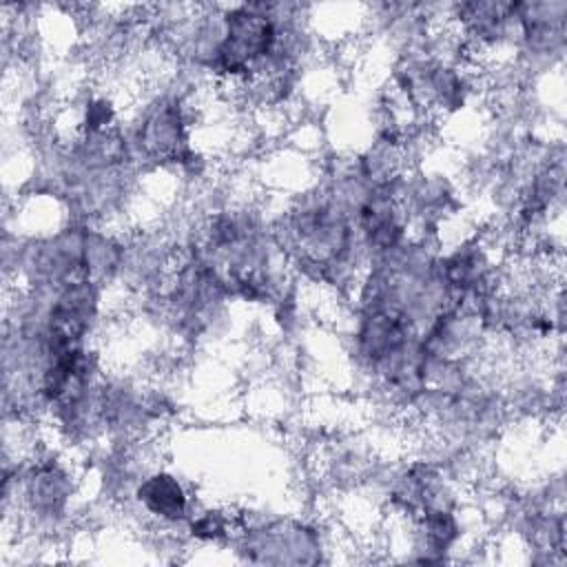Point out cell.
<instances>
[{"label":"cell","instance_id":"obj_1","mask_svg":"<svg viewBox=\"0 0 567 567\" xmlns=\"http://www.w3.org/2000/svg\"><path fill=\"white\" fill-rule=\"evenodd\" d=\"M135 496L146 514L164 523L182 520L190 507L186 487L179 483L177 476L168 472H153L144 476L135 489Z\"/></svg>","mask_w":567,"mask_h":567}]
</instances>
